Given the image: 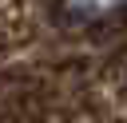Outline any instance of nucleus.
<instances>
[{"instance_id":"f257e3e1","label":"nucleus","mask_w":127,"mask_h":123,"mask_svg":"<svg viewBox=\"0 0 127 123\" xmlns=\"http://www.w3.org/2000/svg\"><path fill=\"white\" fill-rule=\"evenodd\" d=\"M60 4L75 24H103L119 12H127V0H60Z\"/></svg>"}]
</instances>
